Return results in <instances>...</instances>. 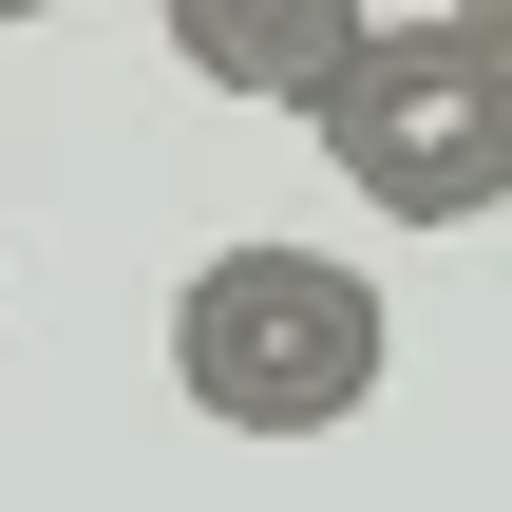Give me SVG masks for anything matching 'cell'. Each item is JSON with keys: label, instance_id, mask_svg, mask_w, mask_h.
Instances as JSON below:
<instances>
[{"label": "cell", "instance_id": "3957f363", "mask_svg": "<svg viewBox=\"0 0 512 512\" xmlns=\"http://www.w3.org/2000/svg\"><path fill=\"white\" fill-rule=\"evenodd\" d=\"M361 19H380V0H152V38H171L209 95H247V114H304Z\"/></svg>", "mask_w": 512, "mask_h": 512}, {"label": "cell", "instance_id": "7a4b0ae2", "mask_svg": "<svg viewBox=\"0 0 512 512\" xmlns=\"http://www.w3.org/2000/svg\"><path fill=\"white\" fill-rule=\"evenodd\" d=\"M380 361H399V304L342 247H266L247 228V247H209L171 285V399L209 437H323V418L380 399Z\"/></svg>", "mask_w": 512, "mask_h": 512}, {"label": "cell", "instance_id": "277c9868", "mask_svg": "<svg viewBox=\"0 0 512 512\" xmlns=\"http://www.w3.org/2000/svg\"><path fill=\"white\" fill-rule=\"evenodd\" d=\"M0 19H38V0H0Z\"/></svg>", "mask_w": 512, "mask_h": 512}, {"label": "cell", "instance_id": "6da1fadb", "mask_svg": "<svg viewBox=\"0 0 512 512\" xmlns=\"http://www.w3.org/2000/svg\"><path fill=\"white\" fill-rule=\"evenodd\" d=\"M304 133L380 228H475L512 190V19L494 0H380L342 38V76L304 95Z\"/></svg>", "mask_w": 512, "mask_h": 512}]
</instances>
